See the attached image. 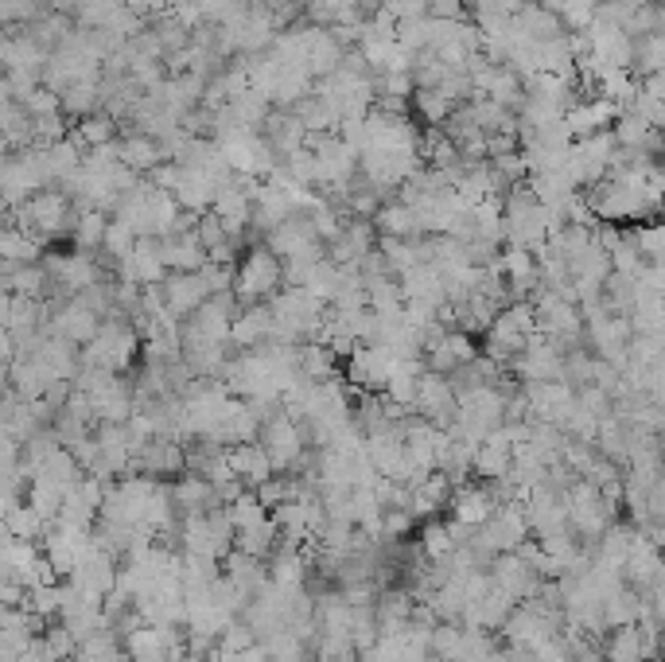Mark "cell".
Masks as SVG:
<instances>
[{
  "label": "cell",
  "instance_id": "cell-1",
  "mask_svg": "<svg viewBox=\"0 0 665 662\" xmlns=\"http://www.w3.org/2000/svg\"><path fill=\"white\" fill-rule=\"evenodd\" d=\"M140 359V335L125 316H106L86 348H78V366H90L101 374H129Z\"/></svg>",
  "mask_w": 665,
  "mask_h": 662
},
{
  "label": "cell",
  "instance_id": "cell-2",
  "mask_svg": "<svg viewBox=\"0 0 665 662\" xmlns=\"http://www.w3.org/2000/svg\"><path fill=\"white\" fill-rule=\"evenodd\" d=\"M280 289H285L280 257L265 242L242 249L238 265H234V297H238V305H261V300L277 297Z\"/></svg>",
  "mask_w": 665,
  "mask_h": 662
},
{
  "label": "cell",
  "instance_id": "cell-3",
  "mask_svg": "<svg viewBox=\"0 0 665 662\" xmlns=\"http://www.w3.org/2000/svg\"><path fill=\"white\" fill-rule=\"evenodd\" d=\"M257 445L265 448V456L272 460V472H280V476H292L296 460H300L308 448L300 425H296L285 409H272V414L265 417L261 429H257Z\"/></svg>",
  "mask_w": 665,
  "mask_h": 662
},
{
  "label": "cell",
  "instance_id": "cell-4",
  "mask_svg": "<svg viewBox=\"0 0 665 662\" xmlns=\"http://www.w3.org/2000/svg\"><path fill=\"white\" fill-rule=\"evenodd\" d=\"M425 371L432 374H455L460 366H468L471 359H479V340L468 331L455 328H436L425 340Z\"/></svg>",
  "mask_w": 665,
  "mask_h": 662
},
{
  "label": "cell",
  "instance_id": "cell-5",
  "mask_svg": "<svg viewBox=\"0 0 665 662\" xmlns=\"http://www.w3.org/2000/svg\"><path fill=\"white\" fill-rule=\"evenodd\" d=\"M560 363H565V351L557 343L545 335H529L526 348L506 363V371L517 382H560Z\"/></svg>",
  "mask_w": 665,
  "mask_h": 662
},
{
  "label": "cell",
  "instance_id": "cell-6",
  "mask_svg": "<svg viewBox=\"0 0 665 662\" xmlns=\"http://www.w3.org/2000/svg\"><path fill=\"white\" fill-rule=\"evenodd\" d=\"M187 472V463H183V445L175 437H148L140 445V452L132 456V468L129 476H148V480H175V476Z\"/></svg>",
  "mask_w": 665,
  "mask_h": 662
},
{
  "label": "cell",
  "instance_id": "cell-7",
  "mask_svg": "<svg viewBox=\"0 0 665 662\" xmlns=\"http://www.w3.org/2000/svg\"><path fill=\"white\" fill-rule=\"evenodd\" d=\"M412 414L425 417L436 429H448L455 421V386L448 374L425 371L417 378V402H412Z\"/></svg>",
  "mask_w": 665,
  "mask_h": 662
},
{
  "label": "cell",
  "instance_id": "cell-8",
  "mask_svg": "<svg viewBox=\"0 0 665 662\" xmlns=\"http://www.w3.org/2000/svg\"><path fill=\"white\" fill-rule=\"evenodd\" d=\"M117 281H129V285H160L168 277V265H164V254H160V238H137L132 249L114 265Z\"/></svg>",
  "mask_w": 665,
  "mask_h": 662
},
{
  "label": "cell",
  "instance_id": "cell-9",
  "mask_svg": "<svg viewBox=\"0 0 665 662\" xmlns=\"http://www.w3.org/2000/svg\"><path fill=\"white\" fill-rule=\"evenodd\" d=\"M157 289H160V305L168 308V316H172V320H187V316L195 312L206 297H211V289H206V277L199 274V269H195V274H168Z\"/></svg>",
  "mask_w": 665,
  "mask_h": 662
},
{
  "label": "cell",
  "instance_id": "cell-10",
  "mask_svg": "<svg viewBox=\"0 0 665 662\" xmlns=\"http://www.w3.org/2000/svg\"><path fill=\"white\" fill-rule=\"evenodd\" d=\"M374 246H378L374 223H366V218H346L343 231H339L331 242H323V254H328V261H335V265H358Z\"/></svg>",
  "mask_w": 665,
  "mask_h": 662
},
{
  "label": "cell",
  "instance_id": "cell-11",
  "mask_svg": "<svg viewBox=\"0 0 665 662\" xmlns=\"http://www.w3.org/2000/svg\"><path fill=\"white\" fill-rule=\"evenodd\" d=\"M494 506L498 503H494L491 488H486L483 480H468L460 483V488H452V499H448L443 511H452V519L463 522V526H483L494 514Z\"/></svg>",
  "mask_w": 665,
  "mask_h": 662
},
{
  "label": "cell",
  "instance_id": "cell-12",
  "mask_svg": "<svg viewBox=\"0 0 665 662\" xmlns=\"http://www.w3.org/2000/svg\"><path fill=\"white\" fill-rule=\"evenodd\" d=\"M272 340V316L269 305H238L230 320V348L249 351V348H261V343Z\"/></svg>",
  "mask_w": 665,
  "mask_h": 662
},
{
  "label": "cell",
  "instance_id": "cell-13",
  "mask_svg": "<svg viewBox=\"0 0 665 662\" xmlns=\"http://www.w3.org/2000/svg\"><path fill=\"white\" fill-rule=\"evenodd\" d=\"M257 132H261L265 145L277 152V160L288 157V152H296V149H304V141H308L304 125L296 121L292 109H269V117H265Z\"/></svg>",
  "mask_w": 665,
  "mask_h": 662
},
{
  "label": "cell",
  "instance_id": "cell-14",
  "mask_svg": "<svg viewBox=\"0 0 665 662\" xmlns=\"http://www.w3.org/2000/svg\"><path fill=\"white\" fill-rule=\"evenodd\" d=\"M226 463H230L234 480L242 483V488H257V483H265L272 472V460L265 456V448L257 445V440H249V445H230L226 448Z\"/></svg>",
  "mask_w": 665,
  "mask_h": 662
},
{
  "label": "cell",
  "instance_id": "cell-15",
  "mask_svg": "<svg viewBox=\"0 0 665 662\" xmlns=\"http://www.w3.org/2000/svg\"><path fill=\"white\" fill-rule=\"evenodd\" d=\"M114 149H117V160L137 175H148L157 164H164L160 145L152 141V137H144V132H132V129L121 132V137L114 141Z\"/></svg>",
  "mask_w": 665,
  "mask_h": 662
},
{
  "label": "cell",
  "instance_id": "cell-16",
  "mask_svg": "<svg viewBox=\"0 0 665 662\" xmlns=\"http://www.w3.org/2000/svg\"><path fill=\"white\" fill-rule=\"evenodd\" d=\"M71 137L78 141V149L83 152L106 149V145H114L117 137H121V125H117V117L106 114V109H94V114H86V117H74Z\"/></svg>",
  "mask_w": 665,
  "mask_h": 662
},
{
  "label": "cell",
  "instance_id": "cell-17",
  "mask_svg": "<svg viewBox=\"0 0 665 662\" xmlns=\"http://www.w3.org/2000/svg\"><path fill=\"white\" fill-rule=\"evenodd\" d=\"M514 32L522 35V40H529V43H545V40H557V35H565V24H560L557 12L541 9L537 0H526V4L514 12Z\"/></svg>",
  "mask_w": 665,
  "mask_h": 662
},
{
  "label": "cell",
  "instance_id": "cell-18",
  "mask_svg": "<svg viewBox=\"0 0 665 662\" xmlns=\"http://www.w3.org/2000/svg\"><path fill=\"white\" fill-rule=\"evenodd\" d=\"M58 109H63L66 121L101 109V71L98 75H86V78H71V83L58 90Z\"/></svg>",
  "mask_w": 665,
  "mask_h": 662
},
{
  "label": "cell",
  "instance_id": "cell-19",
  "mask_svg": "<svg viewBox=\"0 0 665 662\" xmlns=\"http://www.w3.org/2000/svg\"><path fill=\"white\" fill-rule=\"evenodd\" d=\"M214 195H218V183H214L211 175L195 172V168H180V183H175L172 199L183 211H191V215H206L211 203H214Z\"/></svg>",
  "mask_w": 665,
  "mask_h": 662
},
{
  "label": "cell",
  "instance_id": "cell-20",
  "mask_svg": "<svg viewBox=\"0 0 665 662\" xmlns=\"http://www.w3.org/2000/svg\"><path fill=\"white\" fill-rule=\"evenodd\" d=\"M369 223H374L378 238H401V242L425 238V234H420L417 215H412V207H405L401 199H386V203L378 207V215L369 218Z\"/></svg>",
  "mask_w": 665,
  "mask_h": 662
},
{
  "label": "cell",
  "instance_id": "cell-21",
  "mask_svg": "<svg viewBox=\"0 0 665 662\" xmlns=\"http://www.w3.org/2000/svg\"><path fill=\"white\" fill-rule=\"evenodd\" d=\"M160 254H164L168 274H195V269H203V265H206L203 246H199L195 234H191V231L160 238Z\"/></svg>",
  "mask_w": 665,
  "mask_h": 662
},
{
  "label": "cell",
  "instance_id": "cell-22",
  "mask_svg": "<svg viewBox=\"0 0 665 662\" xmlns=\"http://www.w3.org/2000/svg\"><path fill=\"white\" fill-rule=\"evenodd\" d=\"M168 488H172V503H175V511H180V514H203V511H211V506H218V503H214V488L195 472L175 476Z\"/></svg>",
  "mask_w": 665,
  "mask_h": 662
},
{
  "label": "cell",
  "instance_id": "cell-23",
  "mask_svg": "<svg viewBox=\"0 0 665 662\" xmlns=\"http://www.w3.org/2000/svg\"><path fill=\"white\" fill-rule=\"evenodd\" d=\"M218 565H222V573H226V577H230L246 596H257L265 585H269V569H265L261 557H249V554H242V549H230V554L222 557Z\"/></svg>",
  "mask_w": 665,
  "mask_h": 662
},
{
  "label": "cell",
  "instance_id": "cell-24",
  "mask_svg": "<svg viewBox=\"0 0 665 662\" xmlns=\"http://www.w3.org/2000/svg\"><path fill=\"white\" fill-rule=\"evenodd\" d=\"M0 137H4L9 152L32 149V145H35L32 114L24 109V102H17V98H4V102H0Z\"/></svg>",
  "mask_w": 665,
  "mask_h": 662
},
{
  "label": "cell",
  "instance_id": "cell-25",
  "mask_svg": "<svg viewBox=\"0 0 665 662\" xmlns=\"http://www.w3.org/2000/svg\"><path fill=\"white\" fill-rule=\"evenodd\" d=\"M455 102L443 98L440 90H432V86H412L409 94V117L420 125V129H440L443 121H448V114H452Z\"/></svg>",
  "mask_w": 665,
  "mask_h": 662
},
{
  "label": "cell",
  "instance_id": "cell-26",
  "mask_svg": "<svg viewBox=\"0 0 665 662\" xmlns=\"http://www.w3.org/2000/svg\"><path fill=\"white\" fill-rule=\"evenodd\" d=\"M662 66H665V35H631L626 75L650 78V75H662Z\"/></svg>",
  "mask_w": 665,
  "mask_h": 662
},
{
  "label": "cell",
  "instance_id": "cell-27",
  "mask_svg": "<svg viewBox=\"0 0 665 662\" xmlns=\"http://www.w3.org/2000/svg\"><path fill=\"white\" fill-rule=\"evenodd\" d=\"M296 366L304 382H328L339 374V355L328 343H296Z\"/></svg>",
  "mask_w": 665,
  "mask_h": 662
},
{
  "label": "cell",
  "instance_id": "cell-28",
  "mask_svg": "<svg viewBox=\"0 0 665 662\" xmlns=\"http://www.w3.org/2000/svg\"><path fill=\"white\" fill-rule=\"evenodd\" d=\"M600 654H603V662H646L639 623H626V628H611L608 636L600 639Z\"/></svg>",
  "mask_w": 665,
  "mask_h": 662
},
{
  "label": "cell",
  "instance_id": "cell-29",
  "mask_svg": "<svg viewBox=\"0 0 665 662\" xmlns=\"http://www.w3.org/2000/svg\"><path fill=\"white\" fill-rule=\"evenodd\" d=\"M106 226H109L106 211L78 207V215H74V226H71L66 238L74 242V249H83V254H98L101 242H106Z\"/></svg>",
  "mask_w": 665,
  "mask_h": 662
},
{
  "label": "cell",
  "instance_id": "cell-30",
  "mask_svg": "<svg viewBox=\"0 0 665 662\" xmlns=\"http://www.w3.org/2000/svg\"><path fill=\"white\" fill-rule=\"evenodd\" d=\"M226 117H230L234 125H238V129H261V121L265 117H269V98H265L261 90H254V86H249V90H242V94H234L230 102H226Z\"/></svg>",
  "mask_w": 665,
  "mask_h": 662
},
{
  "label": "cell",
  "instance_id": "cell-31",
  "mask_svg": "<svg viewBox=\"0 0 665 662\" xmlns=\"http://www.w3.org/2000/svg\"><path fill=\"white\" fill-rule=\"evenodd\" d=\"M292 117L304 125L308 137H320V132H335L339 129V114L320 98V94H308L292 106Z\"/></svg>",
  "mask_w": 665,
  "mask_h": 662
},
{
  "label": "cell",
  "instance_id": "cell-32",
  "mask_svg": "<svg viewBox=\"0 0 665 662\" xmlns=\"http://www.w3.org/2000/svg\"><path fill=\"white\" fill-rule=\"evenodd\" d=\"M339 63H343V47L331 40L328 28H320V32H315V40H312V47H308V55H304V66H308V75H312V83H315V78L335 75Z\"/></svg>",
  "mask_w": 665,
  "mask_h": 662
},
{
  "label": "cell",
  "instance_id": "cell-33",
  "mask_svg": "<svg viewBox=\"0 0 665 662\" xmlns=\"http://www.w3.org/2000/svg\"><path fill=\"white\" fill-rule=\"evenodd\" d=\"M280 546V534H277V522L265 519L257 522V526H246V530H234V549H242V554L249 557H269L272 549Z\"/></svg>",
  "mask_w": 665,
  "mask_h": 662
},
{
  "label": "cell",
  "instance_id": "cell-34",
  "mask_svg": "<svg viewBox=\"0 0 665 662\" xmlns=\"http://www.w3.org/2000/svg\"><path fill=\"white\" fill-rule=\"evenodd\" d=\"M0 261L4 265H35L43 261V246L35 238H28L17 226H4L0 231Z\"/></svg>",
  "mask_w": 665,
  "mask_h": 662
},
{
  "label": "cell",
  "instance_id": "cell-35",
  "mask_svg": "<svg viewBox=\"0 0 665 662\" xmlns=\"http://www.w3.org/2000/svg\"><path fill=\"white\" fill-rule=\"evenodd\" d=\"M420 554H425V562H448V557L455 554V542L452 534H448V526H443V519H425L420 522Z\"/></svg>",
  "mask_w": 665,
  "mask_h": 662
},
{
  "label": "cell",
  "instance_id": "cell-36",
  "mask_svg": "<svg viewBox=\"0 0 665 662\" xmlns=\"http://www.w3.org/2000/svg\"><path fill=\"white\" fill-rule=\"evenodd\" d=\"M650 132H654V125H646L639 114H615V121H611V137H615L619 149L642 152L650 141Z\"/></svg>",
  "mask_w": 665,
  "mask_h": 662
},
{
  "label": "cell",
  "instance_id": "cell-37",
  "mask_svg": "<svg viewBox=\"0 0 665 662\" xmlns=\"http://www.w3.org/2000/svg\"><path fill=\"white\" fill-rule=\"evenodd\" d=\"M631 242H634V249L642 254V261H646V265H662V257H665V231H662V223H639V226H631Z\"/></svg>",
  "mask_w": 665,
  "mask_h": 662
},
{
  "label": "cell",
  "instance_id": "cell-38",
  "mask_svg": "<svg viewBox=\"0 0 665 662\" xmlns=\"http://www.w3.org/2000/svg\"><path fill=\"white\" fill-rule=\"evenodd\" d=\"M0 522L9 526V534H17V538H28V542H40L43 534H47V522H43L28 503H17Z\"/></svg>",
  "mask_w": 665,
  "mask_h": 662
},
{
  "label": "cell",
  "instance_id": "cell-39",
  "mask_svg": "<svg viewBox=\"0 0 665 662\" xmlns=\"http://www.w3.org/2000/svg\"><path fill=\"white\" fill-rule=\"evenodd\" d=\"M254 643H257L254 631H249L242 620H234L230 628L218 636V651H226V654H238V651H246V647H254Z\"/></svg>",
  "mask_w": 665,
  "mask_h": 662
},
{
  "label": "cell",
  "instance_id": "cell-40",
  "mask_svg": "<svg viewBox=\"0 0 665 662\" xmlns=\"http://www.w3.org/2000/svg\"><path fill=\"white\" fill-rule=\"evenodd\" d=\"M425 17L428 20H468L460 0H425Z\"/></svg>",
  "mask_w": 665,
  "mask_h": 662
},
{
  "label": "cell",
  "instance_id": "cell-41",
  "mask_svg": "<svg viewBox=\"0 0 665 662\" xmlns=\"http://www.w3.org/2000/svg\"><path fill=\"white\" fill-rule=\"evenodd\" d=\"M12 359H17V340L9 328H0V366H9Z\"/></svg>",
  "mask_w": 665,
  "mask_h": 662
}]
</instances>
